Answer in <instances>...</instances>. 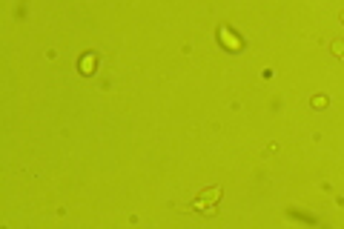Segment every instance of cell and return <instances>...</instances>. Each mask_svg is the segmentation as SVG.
I'll return each mask as SVG.
<instances>
[{
	"instance_id": "1",
	"label": "cell",
	"mask_w": 344,
	"mask_h": 229,
	"mask_svg": "<svg viewBox=\"0 0 344 229\" xmlns=\"http://www.w3.org/2000/svg\"><path fill=\"white\" fill-rule=\"evenodd\" d=\"M218 198H221V186H213V189H204V192L198 195V200L192 203V209H207V206H213V203H218Z\"/></svg>"
},
{
	"instance_id": "2",
	"label": "cell",
	"mask_w": 344,
	"mask_h": 229,
	"mask_svg": "<svg viewBox=\"0 0 344 229\" xmlns=\"http://www.w3.org/2000/svg\"><path fill=\"white\" fill-rule=\"evenodd\" d=\"M221 40H224V43H229V49H241L238 37H235L232 32H227V29H221Z\"/></svg>"
},
{
	"instance_id": "3",
	"label": "cell",
	"mask_w": 344,
	"mask_h": 229,
	"mask_svg": "<svg viewBox=\"0 0 344 229\" xmlns=\"http://www.w3.org/2000/svg\"><path fill=\"white\" fill-rule=\"evenodd\" d=\"M313 106H315V109H324V106H327V98H324V95H315V98H313Z\"/></svg>"
},
{
	"instance_id": "4",
	"label": "cell",
	"mask_w": 344,
	"mask_h": 229,
	"mask_svg": "<svg viewBox=\"0 0 344 229\" xmlns=\"http://www.w3.org/2000/svg\"><path fill=\"white\" fill-rule=\"evenodd\" d=\"M333 55L344 57V43H342V40H333Z\"/></svg>"
},
{
	"instance_id": "5",
	"label": "cell",
	"mask_w": 344,
	"mask_h": 229,
	"mask_svg": "<svg viewBox=\"0 0 344 229\" xmlns=\"http://www.w3.org/2000/svg\"><path fill=\"white\" fill-rule=\"evenodd\" d=\"M339 20H342V23H344V12H342V15H339Z\"/></svg>"
}]
</instances>
